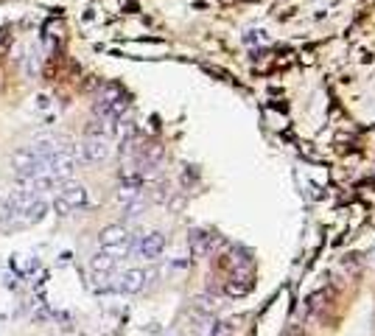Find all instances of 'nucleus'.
I'll list each match as a JSON object with an SVG mask.
<instances>
[{"label":"nucleus","mask_w":375,"mask_h":336,"mask_svg":"<svg viewBox=\"0 0 375 336\" xmlns=\"http://www.w3.org/2000/svg\"><path fill=\"white\" fill-rule=\"evenodd\" d=\"M90 208V193L79 182H62L53 193V211L59 216H76Z\"/></svg>","instance_id":"f257e3e1"},{"label":"nucleus","mask_w":375,"mask_h":336,"mask_svg":"<svg viewBox=\"0 0 375 336\" xmlns=\"http://www.w3.org/2000/svg\"><path fill=\"white\" fill-rule=\"evenodd\" d=\"M132 244H134V236H132L123 224H110V227H104L101 236H98V252L115 258L118 263H121L123 258H129Z\"/></svg>","instance_id":"f03ea898"},{"label":"nucleus","mask_w":375,"mask_h":336,"mask_svg":"<svg viewBox=\"0 0 375 336\" xmlns=\"http://www.w3.org/2000/svg\"><path fill=\"white\" fill-rule=\"evenodd\" d=\"M152 281H155L152 269H126L121 278H115V286L112 289L121 292V294H140Z\"/></svg>","instance_id":"7ed1b4c3"},{"label":"nucleus","mask_w":375,"mask_h":336,"mask_svg":"<svg viewBox=\"0 0 375 336\" xmlns=\"http://www.w3.org/2000/svg\"><path fill=\"white\" fill-rule=\"evenodd\" d=\"M79 160L85 163H104L112 154V141L110 138H96V134H87V138L76 146Z\"/></svg>","instance_id":"20e7f679"},{"label":"nucleus","mask_w":375,"mask_h":336,"mask_svg":"<svg viewBox=\"0 0 375 336\" xmlns=\"http://www.w3.org/2000/svg\"><path fill=\"white\" fill-rule=\"evenodd\" d=\"M166 236L163 233H157V230H152V233H143V236H137L134 238V244H132V249L140 255V258H146V260H157V258H163V252H166Z\"/></svg>","instance_id":"39448f33"},{"label":"nucleus","mask_w":375,"mask_h":336,"mask_svg":"<svg viewBox=\"0 0 375 336\" xmlns=\"http://www.w3.org/2000/svg\"><path fill=\"white\" fill-rule=\"evenodd\" d=\"M115 269H118V260H115V258H110V255H104V252H96V255L90 258V275H93L98 283L112 281Z\"/></svg>","instance_id":"423d86ee"}]
</instances>
